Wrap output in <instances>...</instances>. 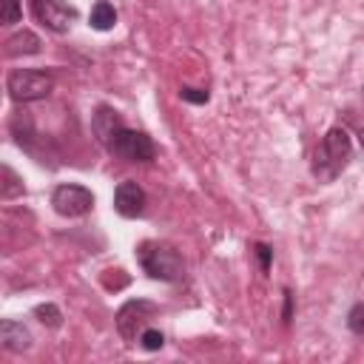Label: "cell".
<instances>
[{"label":"cell","mask_w":364,"mask_h":364,"mask_svg":"<svg viewBox=\"0 0 364 364\" xmlns=\"http://www.w3.org/2000/svg\"><path fill=\"white\" fill-rule=\"evenodd\" d=\"M40 37L34 34V31H28V28H23V31H17V34H11L9 40H6V57H26V54H37L40 51Z\"/></svg>","instance_id":"obj_11"},{"label":"cell","mask_w":364,"mask_h":364,"mask_svg":"<svg viewBox=\"0 0 364 364\" xmlns=\"http://www.w3.org/2000/svg\"><path fill=\"white\" fill-rule=\"evenodd\" d=\"M88 23L97 31H111L117 26V9L108 0H97L94 9H91V14H88Z\"/></svg>","instance_id":"obj_12"},{"label":"cell","mask_w":364,"mask_h":364,"mask_svg":"<svg viewBox=\"0 0 364 364\" xmlns=\"http://www.w3.org/2000/svg\"><path fill=\"white\" fill-rule=\"evenodd\" d=\"M156 313V304H151L148 299H131L125 301L119 310H117V333L128 341V344H136L142 330H145V321Z\"/></svg>","instance_id":"obj_5"},{"label":"cell","mask_w":364,"mask_h":364,"mask_svg":"<svg viewBox=\"0 0 364 364\" xmlns=\"http://www.w3.org/2000/svg\"><path fill=\"white\" fill-rule=\"evenodd\" d=\"M361 97H364V88H361Z\"/></svg>","instance_id":"obj_21"},{"label":"cell","mask_w":364,"mask_h":364,"mask_svg":"<svg viewBox=\"0 0 364 364\" xmlns=\"http://www.w3.org/2000/svg\"><path fill=\"white\" fill-rule=\"evenodd\" d=\"M31 11L40 26H46L54 34H65L71 23L77 20V9L65 0H31Z\"/></svg>","instance_id":"obj_7"},{"label":"cell","mask_w":364,"mask_h":364,"mask_svg":"<svg viewBox=\"0 0 364 364\" xmlns=\"http://www.w3.org/2000/svg\"><path fill=\"white\" fill-rule=\"evenodd\" d=\"M282 318H284V321L293 318V293H290V290H284V313H282Z\"/></svg>","instance_id":"obj_19"},{"label":"cell","mask_w":364,"mask_h":364,"mask_svg":"<svg viewBox=\"0 0 364 364\" xmlns=\"http://www.w3.org/2000/svg\"><path fill=\"white\" fill-rule=\"evenodd\" d=\"M20 17H23L20 0H0V23L3 26H14V23H20Z\"/></svg>","instance_id":"obj_14"},{"label":"cell","mask_w":364,"mask_h":364,"mask_svg":"<svg viewBox=\"0 0 364 364\" xmlns=\"http://www.w3.org/2000/svg\"><path fill=\"white\" fill-rule=\"evenodd\" d=\"M119 128H122V119H119V114H117L114 108H108V105L97 108V114H94V119H91V131H94V136H97L102 145H108V139H111Z\"/></svg>","instance_id":"obj_10"},{"label":"cell","mask_w":364,"mask_h":364,"mask_svg":"<svg viewBox=\"0 0 364 364\" xmlns=\"http://www.w3.org/2000/svg\"><path fill=\"white\" fill-rule=\"evenodd\" d=\"M162 344H165V336L159 330H154V327H145L142 330V336H139V347L142 350L154 353V350H162Z\"/></svg>","instance_id":"obj_15"},{"label":"cell","mask_w":364,"mask_h":364,"mask_svg":"<svg viewBox=\"0 0 364 364\" xmlns=\"http://www.w3.org/2000/svg\"><path fill=\"white\" fill-rule=\"evenodd\" d=\"M253 253H256V259H259L262 273H267V270H270V262H273V247L264 245V242H256V245H253Z\"/></svg>","instance_id":"obj_17"},{"label":"cell","mask_w":364,"mask_h":364,"mask_svg":"<svg viewBox=\"0 0 364 364\" xmlns=\"http://www.w3.org/2000/svg\"><path fill=\"white\" fill-rule=\"evenodd\" d=\"M136 262L139 267L156 279V282H179L185 276V259L179 256V250L168 242H156V239H148V242H139L136 247Z\"/></svg>","instance_id":"obj_2"},{"label":"cell","mask_w":364,"mask_h":364,"mask_svg":"<svg viewBox=\"0 0 364 364\" xmlns=\"http://www.w3.org/2000/svg\"><path fill=\"white\" fill-rule=\"evenodd\" d=\"M145 205H148V196H145V191H142L136 182L125 179V182L117 185V191H114V210H117L119 216L136 219V216L145 213Z\"/></svg>","instance_id":"obj_8"},{"label":"cell","mask_w":364,"mask_h":364,"mask_svg":"<svg viewBox=\"0 0 364 364\" xmlns=\"http://www.w3.org/2000/svg\"><path fill=\"white\" fill-rule=\"evenodd\" d=\"M350 159H353V139L341 125H336L316 145L310 171H313V176L318 182H333L350 165Z\"/></svg>","instance_id":"obj_1"},{"label":"cell","mask_w":364,"mask_h":364,"mask_svg":"<svg viewBox=\"0 0 364 364\" xmlns=\"http://www.w3.org/2000/svg\"><path fill=\"white\" fill-rule=\"evenodd\" d=\"M358 139H361V148H364V128H361V134H358Z\"/></svg>","instance_id":"obj_20"},{"label":"cell","mask_w":364,"mask_h":364,"mask_svg":"<svg viewBox=\"0 0 364 364\" xmlns=\"http://www.w3.org/2000/svg\"><path fill=\"white\" fill-rule=\"evenodd\" d=\"M0 341L9 353H23L31 347V333L23 321H14V318H3L0 321Z\"/></svg>","instance_id":"obj_9"},{"label":"cell","mask_w":364,"mask_h":364,"mask_svg":"<svg viewBox=\"0 0 364 364\" xmlns=\"http://www.w3.org/2000/svg\"><path fill=\"white\" fill-rule=\"evenodd\" d=\"M51 208L65 219H77V216H85L94 208V193L82 185H74V182L57 185L51 191Z\"/></svg>","instance_id":"obj_6"},{"label":"cell","mask_w":364,"mask_h":364,"mask_svg":"<svg viewBox=\"0 0 364 364\" xmlns=\"http://www.w3.org/2000/svg\"><path fill=\"white\" fill-rule=\"evenodd\" d=\"M179 97H182L185 102H193V105H205V102L210 100L208 91H202V88H191V85H185V88L179 91Z\"/></svg>","instance_id":"obj_18"},{"label":"cell","mask_w":364,"mask_h":364,"mask_svg":"<svg viewBox=\"0 0 364 364\" xmlns=\"http://www.w3.org/2000/svg\"><path fill=\"white\" fill-rule=\"evenodd\" d=\"M347 327L355 333V336H364V301H355L347 313Z\"/></svg>","instance_id":"obj_16"},{"label":"cell","mask_w":364,"mask_h":364,"mask_svg":"<svg viewBox=\"0 0 364 364\" xmlns=\"http://www.w3.org/2000/svg\"><path fill=\"white\" fill-rule=\"evenodd\" d=\"M51 88H54V77L48 71H40V68H17L6 80V91L14 102L46 100L51 94Z\"/></svg>","instance_id":"obj_4"},{"label":"cell","mask_w":364,"mask_h":364,"mask_svg":"<svg viewBox=\"0 0 364 364\" xmlns=\"http://www.w3.org/2000/svg\"><path fill=\"white\" fill-rule=\"evenodd\" d=\"M108 154L122 159V162H136V165H148L156 156V145L145 131H134V128H119L111 139H108Z\"/></svg>","instance_id":"obj_3"},{"label":"cell","mask_w":364,"mask_h":364,"mask_svg":"<svg viewBox=\"0 0 364 364\" xmlns=\"http://www.w3.org/2000/svg\"><path fill=\"white\" fill-rule=\"evenodd\" d=\"M34 316H37L40 324H46V327H60V324H63V313H60L57 304H37V307H34Z\"/></svg>","instance_id":"obj_13"}]
</instances>
